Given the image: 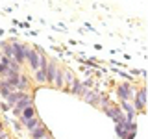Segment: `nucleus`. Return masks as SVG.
<instances>
[{"label":"nucleus","mask_w":148,"mask_h":139,"mask_svg":"<svg viewBox=\"0 0 148 139\" xmlns=\"http://www.w3.org/2000/svg\"><path fill=\"white\" fill-rule=\"evenodd\" d=\"M24 63L32 69V72L39 69V50H37L35 46L28 45V43L24 46Z\"/></svg>","instance_id":"nucleus-1"},{"label":"nucleus","mask_w":148,"mask_h":139,"mask_svg":"<svg viewBox=\"0 0 148 139\" xmlns=\"http://www.w3.org/2000/svg\"><path fill=\"white\" fill-rule=\"evenodd\" d=\"M104 113L108 115L109 119H113V120H115V124H122V122H126V115H124V111L120 109V106H117V104H109L108 108L104 109Z\"/></svg>","instance_id":"nucleus-2"},{"label":"nucleus","mask_w":148,"mask_h":139,"mask_svg":"<svg viewBox=\"0 0 148 139\" xmlns=\"http://www.w3.org/2000/svg\"><path fill=\"white\" fill-rule=\"evenodd\" d=\"M146 100H148V95H146V87H141V89L135 91V95H133L132 98V104L135 111H145L146 108Z\"/></svg>","instance_id":"nucleus-3"},{"label":"nucleus","mask_w":148,"mask_h":139,"mask_svg":"<svg viewBox=\"0 0 148 139\" xmlns=\"http://www.w3.org/2000/svg\"><path fill=\"white\" fill-rule=\"evenodd\" d=\"M9 45H11V52H13V58L17 59V63L24 65V46L26 43L18 39H9Z\"/></svg>","instance_id":"nucleus-4"},{"label":"nucleus","mask_w":148,"mask_h":139,"mask_svg":"<svg viewBox=\"0 0 148 139\" xmlns=\"http://www.w3.org/2000/svg\"><path fill=\"white\" fill-rule=\"evenodd\" d=\"M135 91H137V89L132 85V83L124 82V83H120V85L117 87V96H119V100H130V102H132L133 95H135Z\"/></svg>","instance_id":"nucleus-5"},{"label":"nucleus","mask_w":148,"mask_h":139,"mask_svg":"<svg viewBox=\"0 0 148 139\" xmlns=\"http://www.w3.org/2000/svg\"><path fill=\"white\" fill-rule=\"evenodd\" d=\"M28 106H34V96H32L30 93H28V95L24 96V98H21V100H18L17 104L11 108L13 115H15V117H18V115H21V111L24 109V108H28Z\"/></svg>","instance_id":"nucleus-6"},{"label":"nucleus","mask_w":148,"mask_h":139,"mask_svg":"<svg viewBox=\"0 0 148 139\" xmlns=\"http://www.w3.org/2000/svg\"><path fill=\"white\" fill-rule=\"evenodd\" d=\"M59 63L56 59H48V67H46V83L52 87V82H54V76H56V71H58Z\"/></svg>","instance_id":"nucleus-7"},{"label":"nucleus","mask_w":148,"mask_h":139,"mask_svg":"<svg viewBox=\"0 0 148 139\" xmlns=\"http://www.w3.org/2000/svg\"><path fill=\"white\" fill-rule=\"evenodd\" d=\"M63 85H65V71H63V67H58L54 82H52V87L58 89V91H63Z\"/></svg>","instance_id":"nucleus-8"},{"label":"nucleus","mask_w":148,"mask_h":139,"mask_svg":"<svg viewBox=\"0 0 148 139\" xmlns=\"http://www.w3.org/2000/svg\"><path fill=\"white\" fill-rule=\"evenodd\" d=\"M13 91H17V89H15V87H13L11 83L6 80V78H0V96H2V98L6 100Z\"/></svg>","instance_id":"nucleus-9"},{"label":"nucleus","mask_w":148,"mask_h":139,"mask_svg":"<svg viewBox=\"0 0 148 139\" xmlns=\"http://www.w3.org/2000/svg\"><path fill=\"white\" fill-rule=\"evenodd\" d=\"M30 87H32L30 76L21 72V76H18V82H17V91H24V93H28V91H30Z\"/></svg>","instance_id":"nucleus-10"},{"label":"nucleus","mask_w":148,"mask_h":139,"mask_svg":"<svg viewBox=\"0 0 148 139\" xmlns=\"http://www.w3.org/2000/svg\"><path fill=\"white\" fill-rule=\"evenodd\" d=\"M63 71H65V85H63V91H71L74 80H76V74H74L71 69H67V67H63Z\"/></svg>","instance_id":"nucleus-11"},{"label":"nucleus","mask_w":148,"mask_h":139,"mask_svg":"<svg viewBox=\"0 0 148 139\" xmlns=\"http://www.w3.org/2000/svg\"><path fill=\"white\" fill-rule=\"evenodd\" d=\"M22 124H24V128L28 130V132H32V130L39 128L41 124H43V120H41V117H39V115H35V117H32V119H26Z\"/></svg>","instance_id":"nucleus-12"},{"label":"nucleus","mask_w":148,"mask_h":139,"mask_svg":"<svg viewBox=\"0 0 148 139\" xmlns=\"http://www.w3.org/2000/svg\"><path fill=\"white\" fill-rule=\"evenodd\" d=\"M30 136H32V139H43V137H46V136H52V133L48 132V128H46L45 124H41L39 128L32 130V132H30Z\"/></svg>","instance_id":"nucleus-13"},{"label":"nucleus","mask_w":148,"mask_h":139,"mask_svg":"<svg viewBox=\"0 0 148 139\" xmlns=\"http://www.w3.org/2000/svg\"><path fill=\"white\" fill-rule=\"evenodd\" d=\"M26 95H28V93H24V91H13L11 95H9L8 98H6V102H8V106H11V108H13V106H15V104H17V102L21 100V98H24Z\"/></svg>","instance_id":"nucleus-14"},{"label":"nucleus","mask_w":148,"mask_h":139,"mask_svg":"<svg viewBox=\"0 0 148 139\" xmlns=\"http://www.w3.org/2000/svg\"><path fill=\"white\" fill-rule=\"evenodd\" d=\"M37 115V109H35V104L34 106H28V108H24L21 111V115H18V119H21V122H24L26 119H32Z\"/></svg>","instance_id":"nucleus-15"},{"label":"nucleus","mask_w":148,"mask_h":139,"mask_svg":"<svg viewBox=\"0 0 148 139\" xmlns=\"http://www.w3.org/2000/svg\"><path fill=\"white\" fill-rule=\"evenodd\" d=\"M34 82L37 83V85H45L46 83V71H43V69L34 71Z\"/></svg>","instance_id":"nucleus-16"},{"label":"nucleus","mask_w":148,"mask_h":139,"mask_svg":"<svg viewBox=\"0 0 148 139\" xmlns=\"http://www.w3.org/2000/svg\"><path fill=\"white\" fill-rule=\"evenodd\" d=\"M82 91H83V83H82V80H74V83H72V87H71V95H76V96H80L82 95Z\"/></svg>","instance_id":"nucleus-17"},{"label":"nucleus","mask_w":148,"mask_h":139,"mask_svg":"<svg viewBox=\"0 0 148 139\" xmlns=\"http://www.w3.org/2000/svg\"><path fill=\"white\" fill-rule=\"evenodd\" d=\"M9 72H11V69L8 67V63H2V61H0V78H8Z\"/></svg>","instance_id":"nucleus-18"},{"label":"nucleus","mask_w":148,"mask_h":139,"mask_svg":"<svg viewBox=\"0 0 148 139\" xmlns=\"http://www.w3.org/2000/svg\"><path fill=\"white\" fill-rule=\"evenodd\" d=\"M115 132H117V136H119L120 139H124V137H126V130H124L122 124H115Z\"/></svg>","instance_id":"nucleus-19"},{"label":"nucleus","mask_w":148,"mask_h":139,"mask_svg":"<svg viewBox=\"0 0 148 139\" xmlns=\"http://www.w3.org/2000/svg\"><path fill=\"white\" fill-rule=\"evenodd\" d=\"M9 137H11V136H9V132H8L6 128H4L2 132H0V139H9Z\"/></svg>","instance_id":"nucleus-20"},{"label":"nucleus","mask_w":148,"mask_h":139,"mask_svg":"<svg viewBox=\"0 0 148 139\" xmlns=\"http://www.w3.org/2000/svg\"><path fill=\"white\" fill-rule=\"evenodd\" d=\"M2 130H4V122H2V120H0V132H2Z\"/></svg>","instance_id":"nucleus-21"}]
</instances>
